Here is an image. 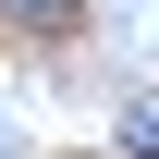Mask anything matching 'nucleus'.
Masks as SVG:
<instances>
[{
  "mask_svg": "<svg viewBox=\"0 0 159 159\" xmlns=\"http://www.w3.org/2000/svg\"><path fill=\"white\" fill-rule=\"evenodd\" d=\"M12 12H25V25H74V0H12Z\"/></svg>",
  "mask_w": 159,
  "mask_h": 159,
  "instance_id": "f03ea898",
  "label": "nucleus"
},
{
  "mask_svg": "<svg viewBox=\"0 0 159 159\" xmlns=\"http://www.w3.org/2000/svg\"><path fill=\"white\" fill-rule=\"evenodd\" d=\"M122 147H135V159H159V98H135V110H122Z\"/></svg>",
  "mask_w": 159,
  "mask_h": 159,
  "instance_id": "f257e3e1",
  "label": "nucleus"
}]
</instances>
